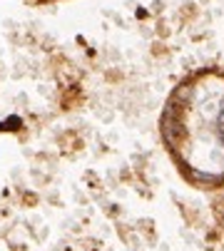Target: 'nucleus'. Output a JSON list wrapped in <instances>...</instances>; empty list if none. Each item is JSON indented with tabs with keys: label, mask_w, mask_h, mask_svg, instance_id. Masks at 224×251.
I'll return each instance as SVG.
<instances>
[{
	"label": "nucleus",
	"mask_w": 224,
	"mask_h": 251,
	"mask_svg": "<svg viewBox=\"0 0 224 251\" xmlns=\"http://www.w3.org/2000/svg\"><path fill=\"white\" fill-rule=\"evenodd\" d=\"M160 137L187 184L224 187V67H202L172 87L160 112Z\"/></svg>",
	"instance_id": "f257e3e1"
},
{
	"label": "nucleus",
	"mask_w": 224,
	"mask_h": 251,
	"mask_svg": "<svg viewBox=\"0 0 224 251\" xmlns=\"http://www.w3.org/2000/svg\"><path fill=\"white\" fill-rule=\"evenodd\" d=\"M35 3H53V0H35Z\"/></svg>",
	"instance_id": "f03ea898"
}]
</instances>
